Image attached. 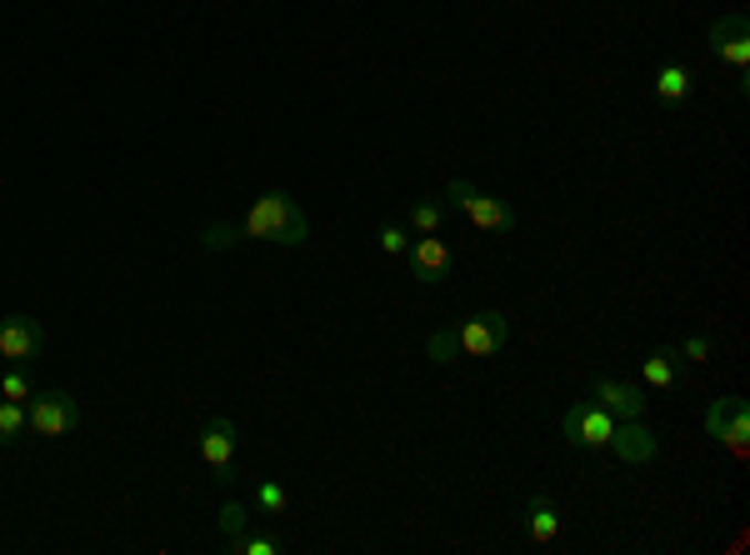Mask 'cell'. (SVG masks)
I'll list each match as a JSON object with an SVG mask.
<instances>
[{"label":"cell","mask_w":750,"mask_h":555,"mask_svg":"<svg viewBox=\"0 0 750 555\" xmlns=\"http://www.w3.org/2000/svg\"><path fill=\"white\" fill-rule=\"evenodd\" d=\"M706 436L720 440L726 451L746 455V451H750V406H746V396H720V400H710V410H706Z\"/></svg>","instance_id":"5b68a950"},{"label":"cell","mask_w":750,"mask_h":555,"mask_svg":"<svg viewBox=\"0 0 750 555\" xmlns=\"http://www.w3.org/2000/svg\"><path fill=\"white\" fill-rule=\"evenodd\" d=\"M240 235L246 241H271V245H305L311 241V216H305L301 206H295L285 190H265L256 206L246 210V220H240Z\"/></svg>","instance_id":"6da1fadb"},{"label":"cell","mask_w":750,"mask_h":555,"mask_svg":"<svg viewBox=\"0 0 750 555\" xmlns=\"http://www.w3.org/2000/svg\"><path fill=\"white\" fill-rule=\"evenodd\" d=\"M690 91H696V75H690L680 61H666V65L656 71V101H660V105L690 101Z\"/></svg>","instance_id":"5bb4252c"},{"label":"cell","mask_w":750,"mask_h":555,"mask_svg":"<svg viewBox=\"0 0 750 555\" xmlns=\"http://www.w3.org/2000/svg\"><path fill=\"white\" fill-rule=\"evenodd\" d=\"M450 271H456V255H450V245L436 235H420L416 245H410V275H416L420 285H440L450 281Z\"/></svg>","instance_id":"8fae6325"},{"label":"cell","mask_w":750,"mask_h":555,"mask_svg":"<svg viewBox=\"0 0 750 555\" xmlns=\"http://www.w3.org/2000/svg\"><path fill=\"white\" fill-rule=\"evenodd\" d=\"M236 241H246V235H240V226H210V231L200 235V251H230Z\"/></svg>","instance_id":"7402d4cb"},{"label":"cell","mask_w":750,"mask_h":555,"mask_svg":"<svg viewBox=\"0 0 750 555\" xmlns=\"http://www.w3.org/2000/svg\"><path fill=\"white\" fill-rule=\"evenodd\" d=\"M236 446H240L236 420H226V416L200 420V461L210 465L216 485H230V481H236Z\"/></svg>","instance_id":"277c9868"},{"label":"cell","mask_w":750,"mask_h":555,"mask_svg":"<svg viewBox=\"0 0 750 555\" xmlns=\"http://www.w3.org/2000/svg\"><path fill=\"white\" fill-rule=\"evenodd\" d=\"M25 406L21 400H0V446H15V440L25 436Z\"/></svg>","instance_id":"e0dca14e"},{"label":"cell","mask_w":750,"mask_h":555,"mask_svg":"<svg viewBox=\"0 0 750 555\" xmlns=\"http://www.w3.org/2000/svg\"><path fill=\"white\" fill-rule=\"evenodd\" d=\"M426 350H430V360H436V366H450V360L460 356V336L446 325V331H436V336L426 341Z\"/></svg>","instance_id":"ac0fdd59"},{"label":"cell","mask_w":750,"mask_h":555,"mask_svg":"<svg viewBox=\"0 0 750 555\" xmlns=\"http://www.w3.org/2000/svg\"><path fill=\"white\" fill-rule=\"evenodd\" d=\"M521 521H525V535H531L535 545H555V541H561V511H555L551 495H531Z\"/></svg>","instance_id":"4fadbf2b"},{"label":"cell","mask_w":750,"mask_h":555,"mask_svg":"<svg viewBox=\"0 0 750 555\" xmlns=\"http://www.w3.org/2000/svg\"><path fill=\"white\" fill-rule=\"evenodd\" d=\"M680 356H686V360H706L710 356V341L706 336H690L686 346H680Z\"/></svg>","instance_id":"d4e9b609"},{"label":"cell","mask_w":750,"mask_h":555,"mask_svg":"<svg viewBox=\"0 0 750 555\" xmlns=\"http://www.w3.org/2000/svg\"><path fill=\"white\" fill-rule=\"evenodd\" d=\"M25 426L45 440L71 436V430H81V400H75L71 390H41V396H31V406H25Z\"/></svg>","instance_id":"3957f363"},{"label":"cell","mask_w":750,"mask_h":555,"mask_svg":"<svg viewBox=\"0 0 750 555\" xmlns=\"http://www.w3.org/2000/svg\"><path fill=\"white\" fill-rule=\"evenodd\" d=\"M710 55H716L720 65H730V71L740 75V85H746V71H750V21L740 11L716 15V21H710Z\"/></svg>","instance_id":"8992f818"},{"label":"cell","mask_w":750,"mask_h":555,"mask_svg":"<svg viewBox=\"0 0 750 555\" xmlns=\"http://www.w3.org/2000/svg\"><path fill=\"white\" fill-rule=\"evenodd\" d=\"M440 216H446V200H440V196H420L416 206H410V226H416L420 235H436L440 231Z\"/></svg>","instance_id":"2e32d148"},{"label":"cell","mask_w":750,"mask_h":555,"mask_svg":"<svg viewBox=\"0 0 750 555\" xmlns=\"http://www.w3.org/2000/svg\"><path fill=\"white\" fill-rule=\"evenodd\" d=\"M375 245H381L386 255H406L410 251V235L400 231L396 220H386V226H381V235H375Z\"/></svg>","instance_id":"603a6c76"},{"label":"cell","mask_w":750,"mask_h":555,"mask_svg":"<svg viewBox=\"0 0 750 555\" xmlns=\"http://www.w3.org/2000/svg\"><path fill=\"white\" fill-rule=\"evenodd\" d=\"M591 396H595V406H605L615 420H640V416H646V396H640V386H631V380L595 376L591 380Z\"/></svg>","instance_id":"7c38bea8"},{"label":"cell","mask_w":750,"mask_h":555,"mask_svg":"<svg viewBox=\"0 0 750 555\" xmlns=\"http://www.w3.org/2000/svg\"><path fill=\"white\" fill-rule=\"evenodd\" d=\"M230 551L236 555H275L281 541H275V535H240V541H230Z\"/></svg>","instance_id":"cb8c5ba5"},{"label":"cell","mask_w":750,"mask_h":555,"mask_svg":"<svg viewBox=\"0 0 750 555\" xmlns=\"http://www.w3.org/2000/svg\"><path fill=\"white\" fill-rule=\"evenodd\" d=\"M0 400H31V380H25V366H11L6 376H0Z\"/></svg>","instance_id":"ffe728a7"},{"label":"cell","mask_w":750,"mask_h":555,"mask_svg":"<svg viewBox=\"0 0 750 555\" xmlns=\"http://www.w3.org/2000/svg\"><path fill=\"white\" fill-rule=\"evenodd\" d=\"M256 511H261V515H281L285 511V485L281 481H261V485H256Z\"/></svg>","instance_id":"d6986e66"},{"label":"cell","mask_w":750,"mask_h":555,"mask_svg":"<svg viewBox=\"0 0 750 555\" xmlns=\"http://www.w3.org/2000/svg\"><path fill=\"white\" fill-rule=\"evenodd\" d=\"M456 336H460V356H496V350H506L511 346V321L500 311H476L466 325H456Z\"/></svg>","instance_id":"ba28073f"},{"label":"cell","mask_w":750,"mask_h":555,"mask_svg":"<svg viewBox=\"0 0 750 555\" xmlns=\"http://www.w3.org/2000/svg\"><path fill=\"white\" fill-rule=\"evenodd\" d=\"M446 200H456V206L466 210L470 226H476V231H486V235H515V231H521V216H515V210L506 206L500 196H490V190L470 186V180H450V186H446Z\"/></svg>","instance_id":"7a4b0ae2"},{"label":"cell","mask_w":750,"mask_h":555,"mask_svg":"<svg viewBox=\"0 0 750 555\" xmlns=\"http://www.w3.org/2000/svg\"><path fill=\"white\" fill-rule=\"evenodd\" d=\"M611 451H615V461H625V465H646L660 455V436L646 426V420H615Z\"/></svg>","instance_id":"30bf717a"},{"label":"cell","mask_w":750,"mask_h":555,"mask_svg":"<svg viewBox=\"0 0 750 555\" xmlns=\"http://www.w3.org/2000/svg\"><path fill=\"white\" fill-rule=\"evenodd\" d=\"M246 525H250V515H246V505H240V501L220 505V531H226V541H240V535H246Z\"/></svg>","instance_id":"44dd1931"},{"label":"cell","mask_w":750,"mask_h":555,"mask_svg":"<svg viewBox=\"0 0 750 555\" xmlns=\"http://www.w3.org/2000/svg\"><path fill=\"white\" fill-rule=\"evenodd\" d=\"M611 430H615V416L605 406H571L561 416V436L571 440V446H581V451H601V446H611Z\"/></svg>","instance_id":"9c48e42d"},{"label":"cell","mask_w":750,"mask_h":555,"mask_svg":"<svg viewBox=\"0 0 750 555\" xmlns=\"http://www.w3.org/2000/svg\"><path fill=\"white\" fill-rule=\"evenodd\" d=\"M640 380H646L650 390H676V380H680V350H670V346L650 350L646 366H640Z\"/></svg>","instance_id":"9a60e30c"},{"label":"cell","mask_w":750,"mask_h":555,"mask_svg":"<svg viewBox=\"0 0 750 555\" xmlns=\"http://www.w3.org/2000/svg\"><path fill=\"white\" fill-rule=\"evenodd\" d=\"M45 341H51L45 336V325L25 311L0 321V360H11V366H31V360L45 350Z\"/></svg>","instance_id":"52a82bcc"}]
</instances>
